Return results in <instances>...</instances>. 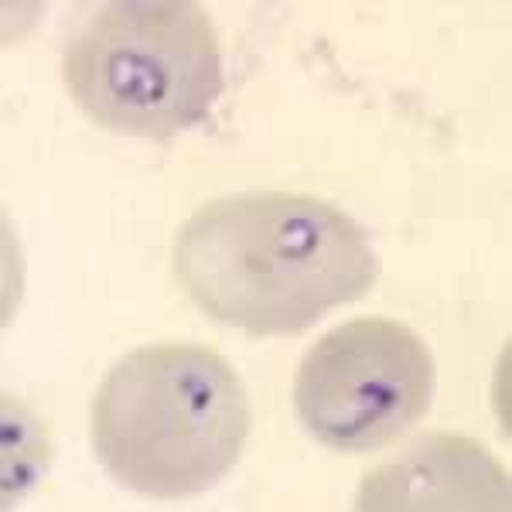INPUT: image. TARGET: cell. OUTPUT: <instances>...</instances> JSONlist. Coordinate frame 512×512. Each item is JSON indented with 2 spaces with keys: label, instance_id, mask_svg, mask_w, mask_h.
Returning <instances> with one entry per match:
<instances>
[{
  "label": "cell",
  "instance_id": "7a4b0ae2",
  "mask_svg": "<svg viewBox=\"0 0 512 512\" xmlns=\"http://www.w3.org/2000/svg\"><path fill=\"white\" fill-rule=\"evenodd\" d=\"M253 410L226 359L195 342L127 352L93 400V451L123 489L147 499H192L236 468Z\"/></svg>",
  "mask_w": 512,
  "mask_h": 512
},
{
  "label": "cell",
  "instance_id": "8992f818",
  "mask_svg": "<svg viewBox=\"0 0 512 512\" xmlns=\"http://www.w3.org/2000/svg\"><path fill=\"white\" fill-rule=\"evenodd\" d=\"M52 461L48 427L28 403L4 393V420H0V472H4V506H14L28 489L45 478Z\"/></svg>",
  "mask_w": 512,
  "mask_h": 512
},
{
  "label": "cell",
  "instance_id": "277c9868",
  "mask_svg": "<svg viewBox=\"0 0 512 512\" xmlns=\"http://www.w3.org/2000/svg\"><path fill=\"white\" fill-rule=\"evenodd\" d=\"M434 359L393 318H352L304 352L294 410L315 441L345 454L386 448L427 414Z\"/></svg>",
  "mask_w": 512,
  "mask_h": 512
},
{
  "label": "cell",
  "instance_id": "5b68a950",
  "mask_svg": "<svg viewBox=\"0 0 512 512\" xmlns=\"http://www.w3.org/2000/svg\"><path fill=\"white\" fill-rule=\"evenodd\" d=\"M355 509H509V475L478 441L431 434L362 482Z\"/></svg>",
  "mask_w": 512,
  "mask_h": 512
},
{
  "label": "cell",
  "instance_id": "6da1fadb",
  "mask_svg": "<svg viewBox=\"0 0 512 512\" xmlns=\"http://www.w3.org/2000/svg\"><path fill=\"white\" fill-rule=\"evenodd\" d=\"M171 267L195 308L256 338L308 332L379 277L366 229L297 192H239L195 209Z\"/></svg>",
  "mask_w": 512,
  "mask_h": 512
},
{
  "label": "cell",
  "instance_id": "3957f363",
  "mask_svg": "<svg viewBox=\"0 0 512 512\" xmlns=\"http://www.w3.org/2000/svg\"><path fill=\"white\" fill-rule=\"evenodd\" d=\"M62 79L96 127L168 144L226 93L222 45L195 0H113L72 38Z\"/></svg>",
  "mask_w": 512,
  "mask_h": 512
}]
</instances>
